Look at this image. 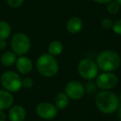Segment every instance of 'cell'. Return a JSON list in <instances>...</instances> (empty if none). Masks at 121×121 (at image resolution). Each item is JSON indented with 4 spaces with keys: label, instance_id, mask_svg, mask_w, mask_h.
Instances as JSON below:
<instances>
[{
    "label": "cell",
    "instance_id": "cell-1",
    "mask_svg": "<svg viewBox=\"0 0 121 121\" xmlns=\"http://www.w3.org/2000/svg\"><path fill=\"white\" fill-rule=\"evenodd\" d=\"M95 104L102 114H112L119 109V96L111 91H100L96 94Z\"/></svg>",
    "mask_w": 121,
    "mask_h": 121
},
{
    "label": "cell",
    "instance_id": "cell-2",
    "mask_svg": "<svg viewBox=\"0 0 121 121\" xmlns=\"http://www.w3.org/2000/svg\"><path fill=\"white\" fill-rule=\"evenodd\" d=\"M95 62L99 71L114 72L121 66V56L115 51L104 50L97 55Z\"/></svg>",
    "mask_w": 121,
    "mask_h": 121
},
{
    "label": "cell",
    "instance_id": "cell-3",
    "mask_svg": "<svg viewBox=\"0 0 121 121\" xmlns=\"http://www.w3.org/2000/svg\"><path fill=\"white\" fill-rule=\"evenodd\" d=\"M36 67L41 76L47 78L53 77L59 71V64L56 58L49 53L39 56L36 61Z\"/></svg>",
    "mask_w": 121,
    "mask_h": 121
},
{
    "label": "cell",
    "instance_id": "cell-4",
    "mask_svg": "<svg viewBox=\"0 0 121 121\" xmlns=\"http://www.w3.org/2000/svg\"><path fill=\"white\" fill-rule=\"evenodd\" d=\"M22 80L20 74L13 71H7L0 76V84L4 90L10 93H16L21 91Z\"/></svg>",
    "mask_w": 121,
    "mask_h": 121
},
{
    "label": "cell",
    "instance_id": "cell-5",
    "mask_svg": "<svg viewBox=\"0 0 121 121\" xmlns=\"http://www.w3.org/2000/svg\"><path fill=\"white\" fill-rule=\"evenodd\" d=\"M31 39L23 32H17L12 37L10 47L17 56H25L31 49Z\"/></svg>",
    "mask_w": 121,
    "mask_h": 121
},
{
    "label": "cell",
    "instance_id": "cell-6",
    "mask_svg": "<svg viewBox=\"0 0 121 121\" xmlns=\"http://www.w3.org/2000/svg\"><path fill=\"white\" fill-rule=\"evenodd\" d=\"M99 67L95 60L91 58H84L78 63L77 71L80 76L84 80L91 81L95 80L99 75Z\"/></svg>",
    "mask_w": 121,
    "mask_h": 121
},
{
    "label": "cell",
    "instance_id": "cell-7",
    "mask_svg": "<svg viewBox=\"0 0 121 121\" xmlns=\"http://www.w3.org/2000/svg\"><path fill=\"white\" fill-rule=\"evenodd\" d=\"M118 76L114 72H102L95 78V86L100 91H111L118 84Z\"/></svg>",
    "mask_w": 121,
    "mask_h": 121
},
{
    "label": "cell",
    "instance_id": "cell-8",
    "mask_svg": "<svg viewBox=\"0 0 121 121\" xmlns=\"http://www.w3.org/2000/svg\"><path fill=\"white\" fill-rule=\"evenodd\" d=\"M65 93L70 99L79 100L86 94L84 85L78 81H71L66 83L65 86Z\"/></svg>",
    "mask_w": 121,
    "mask_h": 121
},
{
    "label": "cell",
    "instance_id": "cell-9",
    "mask_svg": "<svg viewBox=\"0 0 121 121\" xmlns=\"http://www.w3.org/2000/svg\"><path fill=\"white\" fill-rule=\"evenodd\" d=\"M36 114L42 119L52 120L56 117L58 109L52 103L41 102L36 107Z\"/></svg>",
    "mask_w": 121,
    "mask_h": 121
},
{
    "label": "cell",
    "instance_id": "cell-10",
    "mask_svg": "<svg viewBox=\"0 0 121 121\" xmlns=\"http://www.w3.org/2000/svg\"><path fill=\"white\" fill-rule=\"evenodd\" d=\"M15 66L18 74L27 75L33 69V63L29 57L26 56H20L16 60Z\"/></svg>",
    "mask_w": 121,
    "mask_h": 121
},
{
    "label": "cell",
    "instance_id": "cell-11",
    "mask_svg": "<svg viewBox=\"0 0 121 121\" xmlns=\"http://www.w3.org/2000/svg\"><path fill=\"white\" fill-rule=\"evenodd\" d=\"M27 117L25 108L20 104H13L9 109L8 118L10 121H24Z\"/></svg>",
    "mask_w": 121,
    "mask_h": 121
},
{
    "label": "cell",
    "instance_id": "cell-12",
    "mask_svg": "<svg viewBox=\"0 0 121 121\" xmlns=\"http://www.w3.org/2000/svg\"><path fill=\"white\" fill-rule=\"evenodd\" d=\"M14 103V97L12 93L0 90V111H5L10 109Z\"/></svg>",
    "mask_w": 121,
    "mask_h": 121
},
{
    "label": "cell",
    "instance_id": "cell-13",
    "mask_svg": "<svg viewBox=\"0 0 121 121\" xmlns=\"http://www.w3.org/2000/svg\"><path fill=\"white\" fill-rule=\"evenodd\" d=\"M66 28L71 34H77L82 30L83 22L79 17H72L66 22Z\"/></svg>",
    "mask_w": 121,
    "mask_h": 121
},
{
    "label": "cell",
    "instance_id": "cell-14",
    "mask_svg": "<svg viewBox=\"0 0 121 121\" xmlns=\"http://www.w3.org/2000/svg\"><path fill=\"white\" fill-rule=\"evenodd\" d=\"M17 56L13 51H7L4 52L0 56V62L6 67H10L15 65Z\"/></svg>",
    "mask_w": 121,
    "mask_h": 121
},
{
    "label": "cell",
    "instance_id": "cell-15",
    "mask_svg": "<svg viewBox=\"0 0 121 121\" xmlns=\"http://www.w3.org/2000/svg\"><path fill=\"white\" fill-rule=\"evenodd\" d=\"M70 99L65 92H60L56 95L54 99V104L58 110L65 109L69 104Z\"/></svg>",
    "mask_w": 121,
    "mask_h": 121
},
{
    "label": "cell",
    "instance_id": "cell-16",
    "mask_svg": "<svg viewBox=\"0 0 121 121\" xmlns=\"http://www.w3.org/2000/svg\"><path fill=\"white\" fill-rule=\"evenodd\" d=\"M63 44L62 42H60V41H52L49 43L48 47H47V51L50 55L53 56H60L63 52Z\"/></svg>",
    "mask_w": 121,
    "mask_h": 121
},
{
    "label": "cell",
    "instance_id": "cell-17",
    "mask_svg": "<svg viewBox=\"0 0 121 121\" xmlns=\"http://www.w3.org/2000/svg\"><path fill=\"white\" fill-rule=\"evenodd\" d=\"M12 33V27L9 22L0 20V40H7Z\"/></svg>",
    "mask_w": 121,
    "mask_h": 121
},
{
    "label": "cell",
    "instance_id": "cell-18",
    "mask_svg": "<svg viewBox=\"0 0 121 121\" xmlns=\"http://www.w3.org/2000/svg\"><path fill=\"white\" fill-rule=\"evenodd\" d=\"M120 8V6L114 0H112L111 2H109V4H106V10H107V12L110 15H115V14L119 13Z\"/></svg>",
    "mask_w": 121,
    "mask_h": 121
},
{
    "label": "cell",
    "instance_id": "cell-19",
    "mask_svg": "<svg viewBox=\"0 0 121 121\" xmlns=\"http://www.w3.org/2000/svg\"><path fill=\"white\" fill-rule=\"evenodd\" d=\"M33 86H34V81L31 77L27 76V77L22 78V88H24V89H26V90H29L33 87Z\"/></svg>",
    "mask_w": 121,
    "mask_h": 121
},
{
    "label": "cell",
    "instance_id": "cell-20",
    "mask_svg": "<svg viewBox=\"0 0 121 121\" xmlns=\"http://www.w3.org/2000/svg\"><path fill=\"white\" fill-rule=\"evenodd\" d=\"M113 23H114V21L109 17H104L101 20V27L106 30H109L112 28Z\"/></svg>",
    "mask_w": 121,
    "mask_h": 121
},
{
    "label": "cell",
    "instance_id": "cell-21",
    "mask_svg": "<svg viewBox=\"0 0 121 121\" xmlns=\"http://www.w3.org/2000/svg\"><path fill=\"white\" fill-rule=\"evenodd\" d=\"M111 29H112V31L115 34L121 36V18H119L117 20L114 21V23H113Z\"/></svg>",
    "mask_w": 121,
    "mask_h": 121
},
{
    "label": "cell",
    "instance_id": "cell-22",
    "mask_svg": "<svg viewBox=\"0 0 121 121\" xmlns=\"http://www.w3.org/2000/svg\"><path fill=\"white\" fill-rule=\"evenodd\" d=\"M8 5L12 9H18L23 4L25 0H6Z\"/></svg>",
    "mask_w": 121,
    "mask_h": 121
},
{
    "label": "cell",
    "instance_id": "cell-23",
    "mask_svg": "<svg viewBox=\"0 0 121 121\" xmlns=\"http://www.w3.org/2000/svg\"><path fill=\"white\" fill-rule=\"evenodd\" d=\"M85 89H86V91H88L89 93H92L95 91L96 86H95V84H93L92 82L90 81L89 83L86 84V87H85Z\"/></svg>",
    "mask_w": 121,
    "mask_h": 121
},
{
    "label": "cell",
    "instance_id": "cell-24",
    "mask_svg": "<svg viewBox=\"0 0 121 121\" xmlns=\"http://www.w3.org/2000/svg\"><path fill=\"white\" fill-rule=\"evenodd\" d=\"M8 46L7 41L6 40H0V51H4L6 49Z\"/></svg>",
    "mask_w": 121,
    "mask_h": 121
},
{
    "label": "cell",
    "instance_id": "cell-25",
    "mask_svg": "<svg viewBox=\"0 0 121 121\" xmlns=\"http://www.w3.org/2000/svg\"><path fill=\"white\" fill-rule=\"evenodd\" d=\"M92 1L98 4H107L109 2H111L112 0H92Z\"/></svg>",
    "mask_w": 121,
    "mask_h": 121
},
{
    "label": "cell",
    "instance_id": "cell-26",
    "mask_svg": "<svg viewBox=\"0 0 121 121\" xmlns=\"http://www.w3.org/2000/svg\"><path fill=\"white\" fill-rule=\"evenodd\" d=\"M8 119L7 114L4 111H0V121H6Z\"/></svg>",
    "mask_w": 121,
    "mask_h": 121
},
{
    "label": "cell",
    "instance_id": "cell-27",
    "mask_svg": "<svg viewBox=\"0 0 121 121\" xmlns=\"http://www.w3.org/2000/svg\"><path fill=\"white\" fill-rule=\"evenodd\" d=\"M117 112H118V119H119V121H121V104H119Z\"/></svg>",
    "mask_w": 121,
    "mask_h": 121
},
{
    "label": "cell",
    "instance_id": "cell-28",
    "mask_svg": "<svg viewBox=\"0 0 121 121\" xmlns=\"http://www.w3.org/2000/svg\"><path fill=\"white\" fill-rule=\"evenodd\" d=\"M114 1H115V2L121 7V0H114Z\"/></svg>",
    "mask_w": 121,
    "mask_h": 121
},
{
    "label": "cell",
    "instance_id": "cell-29",
    "mask_svg": "<svg viewBox=\"0 0 121 121\" xmlns=\"http://www.w3.org/2000/svg\"><path fill=\"white\" fill-rule=\"evenodd\" d=\"M119 104H121V94L119 95Z\"/></svg>",
    "mask_w": 121,
    "mask_h": 121
}]
</instances>
